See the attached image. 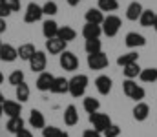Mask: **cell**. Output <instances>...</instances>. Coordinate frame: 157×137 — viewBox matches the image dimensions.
Listing matches in <instances>:
<instances>
[{
    "mask_svg": "<svg viewBox=\"0 0 157 137\" xmlns=\"http://www.w3.org/2000/svg\"><path fill=\"white\" fill-rule=\"evenodd\" d=\"M88 82H90V79H88V75H84V73H78V75H73L71 79H70V90L68 93L71 95V97H82L84 93H86V88H88Z\"/></svg>",
    "mask_w": 157,
    "mask_h": 137,
    "instance_id": "6da1fadb",
    "label": "cell"
},
{
    "mask_svg": "<svg viewBox=\"0 0 157 137\" xmlns=\"http://www.w3.org/2000/svg\"><path fill=\"white\" fill-rule=\"evenodd\" d=\"M122 91H124V95L128 97V99H132V101H135V102H143V99H144V95H146V91L143 86H139L135 81H130V79H126L124 82H122Z\"/></svg>",
    "mask_w": 157,
    "mask_h": 137,
    "instance_id": "7a4b0ae2",
    "label": "cell"
},
{
    "mask_svg": "<svg viewBox=\"0 0 157 137\" xmlns=\"http://www.w3.org/2000/svg\"><path fill=\"white\" fill-rule=\"evenodd\" d=\"M90 123L93 124V130H97L99 134H104L113 123L110 119L108 113H101V112H95V113H90Z\"/></svg>",
    "mask_w": 157,
    "mask_h": 137,
    "instance_id": "3957f363",
    "label": "cell"
},
{
    "mask_svg": "<svg viewBox=\"0 0 157 137\" xmlns=\"http://www.w3.org/2000/svg\"><path fill=\"white\" fill-rule=\"evenodd\" d=\"M121 18H119L117 15H108V17H104V22H102V33L106 35V37H115L119 33V29H121Z\"/></svg>",
    "mask_w": 157,
    "mask_h": 137,
    "instance_id": "277c9868",
    "label": "cell"
},
{
    "mask_svg": "<svg viewBox=\"0 0 157 137\" xmlns=\"http://www.w3.org/2000/svg\"><path fill=\"white\" fill-rule=\"evenodd\" d=\"M59 62H60V68L62 70H66V71H75L78 68V59L77 55L73 53V51H64V53H60L59 55Z\"/></svg>",
    "mask_w": 157,
    "mask_h": 137,
    "instance_id": "5b68a950",
    "label": "cell"
},
{
    "mask_svg": "<svg viewBox=\"0 0 157 137\" xmlns=\"http://www.w3.org/2000/svg\"><path fill=\"white\" fill-rule=\"evenodd\" d=\"M42 17H44L42 6H39L37 2H29L28 7H26V13H24V22L26 24H35V22H39Z\"/></svg>",
    "mask_w": 157,
    "mask_h": 137,
    "instance_id": "8992f818",
    "label": "cell"
},
{
    "mask_svg": "<svg viewBox=\"0 0 157 137\" xmlns=\"http://www.w3.org/2000/svg\"><path fill=\"white\" fill-rule=\"evenodd\" d=\"M46 64H48V55L46 51H35V55L29 59V68L33 73H42L46 70Z\"/></svg>",
    "mask_w": 157,
    "mask_h": 137,
    "instance_id": "52a82bcc",
    "label": "cell"
},
{
    "mask_svg": "<svg viewBox=\"0 0 157 137\" xmlns=\"http://www.w3.org/2000/svg\"><path fill=\"white\" fill-rule=\"evenodd\" d=\"M110 64V60H108V55L106 53H93V55H88V68L90 70H104L106 66Z\"/></svg>",
    "mask_w": 157,
    "mask_h": 137,
    "instance_id": "ba28073f",
    "label": "cell"
},
{
    "mask_svg": "<svg viewBox=\"0 0 157 137\" xmlns=\"http://www.w3.org/2000/svg\"><path fill=\"white\" fill-rule=\"evenodd\" d=\"M53 81H55V75H51L49 71H42V73H39V77H37L35 86H37L39 91H49Z\"/></svg>",
    "mask_w": 157,
    "mask_h": 137,
    "instance_id": "9c48e42d",
    "label": "cell"
},
{
    "mask_svg": "<svg viewBox=\"0 0 157 137\" xmlns=\"http://www.w3.org/2000/svg\"><path fill=\"white\" fill-rule=\"evenodd\" d=\"M86 18V24H93V26H102L104 22V13L99 9V7H90L84 15Z\"/></svg>",
    "mask_w": 157,
    "mask_h": 137,
    "instance_id": "30bf717a",
    "label": "cell"
},
{
    "mask_svg": "<svg viewBox=\"0 0 157 137\" xmlns=\"http://www.w3.org/2000/svg\"><path fill=\"white\" fill-rule=\"evenodd\" d=\"M2 110H4V113H6L9 119H13V117H20L22 104H20L18 101H4V102H2Z\"/></svg>",
    "mask_w": 157,
    "mask_h": 137,
    "instance_id": "8fae6325",
    "label": "cell"
},
{
    "mask_svg": "<svg viewBox=\"0 0 157 137\" xmlns=\"http://www.w3.org/2000/svg\"><path fill=\"white\" fill-rule=\"evenodd\" d=\"M17 59H18V51L15 46L2 44V48H0V60L2 62H15Z\"/></svg>",
    "mask_w": 157,
    "mask_h": 137,
    "instance_id": "7c38bea8",
    "label": "cell"
},
{
    "mask_svg": "<svg viewBox=\"0 0 157 137\" xmlns=\"http://www.w3.org/2000/svg\"><path fill=\"white\" fill-rule=\"evenodd\" d=\"M46 49L49 51V55H60L66 51V42L60 40L59 37L49 39V40H46Z\"/></svg>",
    "mask_w": 157,
    "mask_h": 137,
    "instance_id": "4fadbf2b",
    "label": "cell"
},
{
    "mask_svg": "<svg viewBox=\"0 0 157 137\" xmlns=\"http://www.w3.org/2000/svg\"><path fill=\"white\" fill-rule=\"evenodd\" d=\"M59 28H60V26H59L55 20H51V18L44 20V24H42V35L46 37V40L55 39V37L59 35Z\"/></svg>",
    "mask_w": 157,
    "mask_h": 137,
    "instance_id": "5bb4252c",
    "label": "cell"
},
{
    "mask_svg": "<svg viewBox=\"0 0 157 137\" xmlns=\"http://www.w3.org/2000/svg\"><path fill=\"white\" fill-rule=\"evenodd\" d=\"M112 86H113V82H112V79L108 75H99L95 79V88L101 95H108L112 91Z\"/></svg>",
    "mask_w": 157,
    "mask_h": 137,
    "instance_id": "9a60e30c",
    "label": "cell"
},
{
    "mask_svg": "<svg viewBox=\"0 0 157 137\" xmlns=\"http://www.w3.org/2000/svg\"><path fill=\"white\" fill-rule=\"evenodd\" d=\"M124 44L128 46V48H143V46L146 44V39L141 35V33H137V31H130L128 35H126V39H124Z\"/></svg>",
    "mask_w": 157,
    "mask_h": 137,
    "instance_id": "2e32d148",
    "label": "cell"
},
{
    "mask_svg": "<svg viewBox=\"0 0 157 137\" xmlns=\"http://www.w3.org/2000/svg\"><path fill=\"white\" fill-rule=\"evenodd\" d=\"M70 90V79H64V77H55V81H53V84H51V93H55V95H64V93H68Z\"/></svg>",
    "mask_w": 157,
    "mask_h": 137,
    "instance_id": "e0dca14e",
    "label": "cell"
},
{
    "mask_svg": "<svg viewBox=\"0 0 157 137\" xmlns=\"http://www.w3.org/2000/svg\"><path fill=\"white\" fill-rule=\"evenodd\" d=\"M29 124H31V128H37V130H44L46 128V117H44V113L40 110L33 108L29 112Z\"/></svg>",
    "mask_w": 157,
    "mask_h": 137,
    "instance_id": "ac0fdd59",
    "label": "cell"
},
{
    "mask_svg": "<svg viewBox=\"0 0 157 137\" xmlns=\"http://www.w3.org/2000/svg\"><path fill=\"white\" fill-rule=\"evenodd\" d=\"M132 113H133V119H135V121L143 123V121H146L148 115H150V106H148L146 102H137V104L133 106Z\"/></svg>",
    "mask_w": 157,
    "mask_h": 137,
    "instance_id": "d6986e66",
    "label": "cell"
},
{
    "mask_svg": "<svg viewBox=\"0 0 157 137\" xmlns=\"http://www.w3.org/2000/svg\"><path fill=\"white\" fill-rule=\"evenodd\" d=\"M143 11H144L143 4L135 0V2H132V4L126 7V18H128V20H132V22H133V20H139V18H141V15H143Z\"/></svg>",
    "mask_w": 157,
    "mask_h": 137,
    "instance_id": "ffe728a7",
    "label": "cell"
},
{
    "mask_svg": "<svg viewBox=\"0 0 157 137\" xmlns=\"http://www.w3.org/2000/svg\"><path fill=\"white\" fill-rule=\"evenodd\" d=\"M62 119H64V124H66V126H75V124L78 123V112H77V108H75L73 104L66 106Z\"/></svg>",
    "mask_w": 157,
    "mask_h": 137,
    "instance_id": "44dd1931",
    "label": "cell"
},
{
    "mask_svg": "<svg viewBox=\"0 0 157 137\" xmlns=\"http://www.w3.org/2000/svg\"><path fill=\"white\" fill-rule=\"evenodd\" d=\"M102 35V28L101 26H93V24H84L82 28V37L86 40H93V39H99Z\"/></svg>",
    "mask_w": 157,
    "mask_h": 137,
    "instance_id": "7402d4cb",
    "label": "cell"
},
{
    "mask_svg": "<svg viewBox=\"0 0 157 137\" xmlns=\"http://www.w3.org/2000/svg\"><path fill=\"white\" fill-rule=\"evenodd\" d=\"M17 51H18V59L20 60H28L29 62V59L35 55V46L31 44V42H26V44H20V48H17Z\"/></svg>",
    "mask_w": 157,
    "mask_h": 137,
    "instance_id": "603a6c76",
    "label": "cell"
},
{
    "mask_svg": "<svg viewBox=\"0 0 157 137\" xmlns=\"http://www.w3.org/2000/svg\"><path fill=\"white\" fill-rule=\"evenodd\" d=\"M135 62H139V53L137 51H130V53H124V55H119L117 57V64L121 68L135 64Z\"/></svg>",
    "mask_w": 157,
    "mask_h": 137,
    "instance_id": "cb8c5ba5",
    "label": "cell"
},
{
    "mask_svg": "<svg viewBox=\"0 0 157 137\" xmlns=\"http://www.w3.org/2000/svg\"><path fill=\"white\" fill-rule=\"evenodd\" d=\"M57 37L68 44V42L75 40V37H77V31H75L73 28H70V26H60V28H59V35H57Z\"/></svg>",
    "mask_w": 157,
    "mask_h": 137,
    "instance_id": "d4e9b609",
    "label": "cell"
},
{
    "mask_svg": "<svg viewBox=\"0 0 157 137\" xmlns=\"http://www.w3.org/2000/svg\"><path fill=\"white\" fill-rule=\"evenodd\" d=\"M141 66H139V62H135V64H130V66H124L122 68V75H124V79H130V81H133V79H137L139 75H141Z\"/></svg>",
    "mask_w": 157,
    "mask_h": 137,
    "instance_id": "484cf974",
    "label": "cell"
},
{
    "mask_svg": "<svg viewBox=\"0 0 157 137\" xmlns=\"http://www.w3.org/2000/svg\"><path fill=\"white\" fill-rule=\"evenodd\" d=\"M29 95H31V90H29V86H28L26 82H22V84H18V86L15 88V97L18 99L20 104L26 102V101H29Z\"/></svg>",
    "mask_w": 157,
    "mask_h": 137,
    "instance_id": "4316f807",
    "label": "cell"
},
{
    "mask_svg": "<svg viewBox=\"0 0 157 137\" xmlns=\"http://www.w3.org/2000/svg\"><path fill=\"white\" fill-rule=\"evenodd\" d=\"M24 119L22 117H13V119H9L7 121V124H6V128H7V132H11V134H18L20 130H24Z\"/></svg>",
    "mask_w": 157,
    "mask_h": 137,
    "instance_id": "83f0119b",
    "label": "cell"
},
{
    "mask_svg": "<svg viewBox=\"0 0 157 137\" xmlns=\"http://www.w3.org/2000/svg\"><path fill=\"white\" fill-rule=\"evenodd\" d=\"M82 108H84L88 113H95V112H99L101 102H99V99H95V97H84V101H82Z\"/></svg>",
    "mask_w": 157,
    "mask_h": 137,
    "instance_id": "f1b7e54d",
    "label": "cell"
},
{
    "mask_svg": "<svg viewBox=\"0 0 157 137\" xmlns=\"http://www.w3.org/2000/svg\"><path fill=\"white\" fill-rule=\"evenodd\" d=\"M155 11H152V9H144L143 11V15H141V18H139V22H141V26L143 28H152L154 26V20H155Z\"/></svg>",
    "mask_w": 157,
    "mask_h": 137,
    "instance_id": "f546056e",
    "label": "cell"
},
{
    "mask_svg": "<svg viewBox=\"0 0 157 137\" xmlns=\"http://www.w3.org/2000/svg\"><path fill=\"white\" fill-rule=\"evenodd\" d=\"M139 79L143 82H155L157 81V68H144V70H141Z\"/></svg>",
    "mask_w": 157,
    "mask_h": 137,
    "instance_id": "4dcf8cb0",
    "label": "cell"
},
{
    "mask_svg": "<svg viewBox=\"0 0 157 137\" xmlns=\"http://www.w3.org/2000/svg\"><path fill=\"white\" fill-rule=\"evenodd\" d=\"M84 49L88 55H93V53H101L102 51V42L99 39H93V40H86L84 44Z\"/></svg>",
    "mask_w": 157,
    "mask_h": 137,
    "instance_id": "1f68e13d",
    "label": "cell"
},
{
    "mask_svg": "<svg viewBox=\"0 0 157 137\" xmlns=\"http://www.w3.org/2000/svg\"><path fill=\"white\" fill-rule=\"evenodd\" d=\"M42 137H70V135H68V132H62L57 126H46L42 130Z\"/></svg>",
    "mask_w": 157,
    "mask_h": 137,
    "instance_id": "d6a6232c",
    "label": "cell"
},
{
    "mask_svg": "<svg viewBox=\"0 0 157 137\" xmlns=\"http://www.w3.org/2000/svg\"><path fill=\"white\" fill-rule=\"evenodd\" d=\"M7 81H9V84L11 86H18V84H22V82H26L24 81V71L22 70H15V71H11L9 73V77H7Z\"/></svg>",
    "mask_w": 157,
    "mask_h": 137,
    "instance_id": "836d02e7",
    "label": "cell"
},
{
    "mask_svg": "<svg viewBox=\"0 0 157 137\" xmlns=\"http://www.w3.org/2000/svg\"><path fill=\"white\" fill-rule=\"evenodd\" d=\"M97 7L104 13V11H117L119 9V2L117 0H99Z\"/></svg>",
    "mask_w": 157,
    "mask_h": 137,
    "instance_id": "e575fe53",
    "label": "cell"
},
{
    "mask_svg": "<svg viewBox=\"0 0 157 137\" xmlns=\"http://www.w3.org/2000/svg\"><path fill=\"white\" fill-rule=\"evenodd\" d=\"M57 11H59V6H57V2H53V0H48V2L42 6V13L48 15V17H55Z\"/></svg>",
    "mask_w": 157,
    "mask_h": 137,
    "instance_id": "d590c367",
    "label": "cell"
},
{
    "mask_svg": "<svg viewBox=\"0 0 157 137\" xmlns=\"http://www.w3.org/2000/svg\"><path fill=\"white\" fill-rule=\"evenodd\" d=\"M2 4L11 11V13H15V11H20V0H2Z\"/></svg>",
    "mask_w": 157,
    "mask_h": 137,
    "instance_id": "8d00e7d4",
    "label": "cell"
},
{
    "mask_svg": "<svg viewBox=\"0 0 157 137\" xmlns=\"http://www.w3.org/2000/svg\"><path fill=\"white\" fill-rule=\"evenodd\" d=\"M119 135H121V126H117V124H112L104 132V137H119Z\"/></svg>",
    "mask_w": 157,
    "mask_h": 137,
    "instance_id": "74e56055",
    "label": "cell"
},
{
    "mask_svg": "<svg viewBox=\"0 0 157 137\" xmlns=\"http://www.w3.org/2000/svg\"><path fill=\"white\" fill-rule=\"evenodd\" d=\"M82 137H102L97 130H93V128H90V130H84V134H82Z\"/></svg>",
    "mask_w": 157,
    "mask_h": 137,
    "instance_id": "f35d334b",
    "label": "cell"
},
{
    "mask_svg": "<svg viewBox=\"0 0 157 137\" xmlns=\"http://www.w3.org/2000/svg\"><path fill=\"white\" fill-rule=\"evenodd\" d=\"M9 15H11V11H9V9H7V7L0 2V18H7Z\"/></svg>",
    "mask_w": 157,
    "mask_h": 137,
    "instance_id": "ab89813d",
    "label": "cell"
},
{
    "mask_svg": "<svg viewBox=\"0 0 157 137\" xmlns=\"http://www.w3.org/2000/svg\"><path fill=\"white\" fill-rule=\"evenodd\" d=\"M17 137H33V134H31V130L24 128V130H20V132L17 134Z\"/></svg>",
    "mask_w": 157,
    "mask_h": 137,
    "instance_id": "60d3db41",
    "label": "cell"
},
{
    "mask_svg": "<svg viewBox=\"0 0 157 137\" xmlns=\"http://www.w3.org/2000/svg\"><path fill=\"white\" fill-rule=\"evenodd\" d=\"M6 29H7V24H6V18H0V35H2V33H6Z\"/></svg>",
    "mask_w": 157,
    "mask_h": 137,
    "instance_id": "b9f144b4",
    "label": "cell"
},
{
    "mask_svg": "<svg viewBox=\"0 0 157 137\" xmlns=\"http://www.w3.org/2000/svg\"><path fill=\"white\" fill-rule=\"evenodd\" d=\"M80 2H82V0H68V4H70L71 7H75V6H78Z\"/></svg>",
    "mask_w": 157,
    "mask_h": 137,
    "instance_id": "7bdbcfd3",
    "label": "cell"
},
{
    "mask_svg": "<svg viewBox=\"0 0 157 137\" xmlns=\"http://www.w3.org/2000/svg\"><path fill=\"white\" fill-rule=\"evenodd\" d=\"M154 29H155V33H157V15H155V20H154V26H152Z\"/></svg>",
    "mask_w": 157,
    "mask_h": 137,
    "instance_id": "ee69618b",
    "label": "cell"
},
{
    "mask_svg": "<svg viewBox=\"0 0 157 137\" xmlns=\"http://www.w3.org/2000/svg\"><path fill=\"white\" fill-rule=\"evenodd\" d=\"M4 101H6V99H4V95H2V91H0V104H2Z\"/></svg>",
    "mask_w": 157,
    "mask_h": 137,
    "instance_id": "f6af8a7d",
    "label": "cell"
},
{
    "mask_svg": "<svg viewBox=\"0 0 157 137\" xmlns=\"http://www.w3.org/2000/svg\"><path fill=\"white\" fill-rule=\"evenodd\" d=\"M4 82V75H2V71H0V84Z\"/></svg>",
    "mask_w": 157,
    "mask_h": 137,
    "instance_id": "bcb514c9",
    "label": "cell"
},
{
    "mask_svg": "<svg viewBox=\"0 0 157 137\" xmlns=\"http://www.w3.org/2000/svg\"><path fill=\"white\" fill-rule=\"evenodd\" d=\"M4 115V110H2V104H0V117Z\"/></svg>",
    "mask_w": 157,
    "mask_h": 137,
    "instance_id": "7dc6e473",
    "label": "cell"
},
{
    "mask_svg": "<svg viewBox=\"0 0 157 137\" xmlns=\"http://www.w3.org/2000/svg\"><path fill=\"white\" fill-rule=\"evenodd\" d=\"M0 48H2V40H0Z\"/></svg>",
    "mask_w": 157,
    "mask_h": 137,
    "instance_id": "c3c4849f",
    "label": "cell"
},
{
    "mask_svg": "<svg viewBox=\"0 0 157 137\" xmlns=\"http://www.w3.org/2000/svg\"><path fill=\"white\" fill-rule=\"evenodd\" d=\"M0 2H2V0H0Z\"/></svg>",
    "mask_w": 157,
    "mask_h": 137,
    "instance_id": "681fc988",
    "label": "cell"
}]
</instances>
